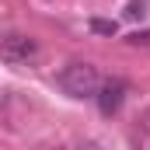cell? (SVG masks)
I'll list each match as a JSON object with an SVG mask.
<instances>
[{
  "instance_id": "6",
  "label": "cell",
  "mask_w": 150,
  "mask_h": 150,
  "mask_svg": "<svg viewBox=\"0 0 150 150\" xmlns=\"http://www.w3.org/2000/svg\"><path fill=\"white\" fill-rule=\"evenodd\" d=\"M143 7H147V0H133L126 14H129V18H136V14H143Z\"/></svg>"
},
{
  "instance_id": "3",
  "label": "cell",
  "mask_w": 150,
  "mask_h": 150,
  "mask_svg": "<svg viewBox=\"0 0 150 150\" xmlns=\"http://www.w3.org/2000/svg\"><path fill=\"white\" fill-rule=\"evenodd\" d=\"M94 98H98V112L101 115H115L122 108V101H126V84L122 80H101Z\"/></svg>"
},
{
  "instance_id": "5",
  "label": "cell",
  "mask_w": 150,
  "mask_h": 150,
  "mask_svg": "<svg viewBox=\"0 0 150 150\" xmlns=\"http://www.w3.org/2000/svg\"><path fill=\"white\" fill-rule=\"evenodd\" d=\"M133 45H150V32H136V35H129Z\"/></svg>"
},
{
  "instance_id": "2",
  "label": "cell",
  "mask_w": 150,
  "mask_h": 150,
  "mask_svg": "<svg viewBox=\"0 0 150 150\" xmlns=\"http://www.w3.org/2000/svg\"><path fill=\"white\" fill-rule=\"evenodd\" d=\"M38 56V42L32 35H4L0 38V59L11 67H25Z\"/></svg>"
},
{
  "instance_id": "4",
  "label": "cell",
  "mask_w": 150,
  "mask_h": 150,
  "mask_svg": "<svg viewBox=\"0 0 150 150\" xmlns=\"http://www.w3.org/2000/svg\"><path fill=\"white\" fill-rule=\"evenodd\" d=\"M91 32H98V35H115L119 25H115V21H105V18H94V21H91Z\"/></svg>"
},
{
  "instance_id": "1",
  "label": "cell",
  "mask_w": 150,
  "mask_h": 150,
  "mask_svg": "<svg viewBox=\"0 0 150 150\" xmlns=\"http://www.w3.org/2000/svg\"><path fill=\"white\" fill-rule=\"evenodd\" d=\"M98 84H101L98 67L80 63V59H77V63H67V67H63V74H59V87H63L70 98H94Z\"/></svg>"
}]
</instances>
